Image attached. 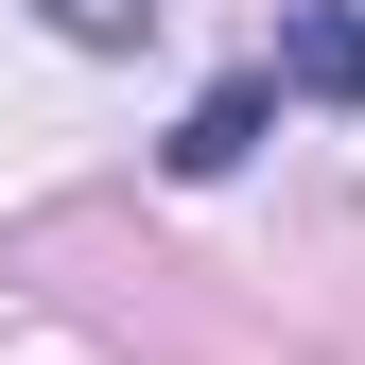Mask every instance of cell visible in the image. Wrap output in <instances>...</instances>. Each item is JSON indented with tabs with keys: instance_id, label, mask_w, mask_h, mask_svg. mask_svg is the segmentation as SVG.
Returning <instances> with one entry per match:
<instances>
[{
	"instance_id": "obj_1",
	"label": "cell",
	"mask_w": 365,
	"mask_h": 365,
	"mask_svg": "<svg viewBox=\"0 0 365 365\" xmlns=\"http://www.w3.org/2000/svg\"><path fill=\"white\" fill-rule=\"evenodd\" d=\"M261 122H279V70H226V87H209L192 122H174L157 157H174V174H192V192H209V174H244V157H261Z\"/></svg>"
},
{
	"instance_id": "obj_2",
	"label": "cell",
	"mask_w": 365,
	"mask_h": 365,
	"mask_svg": "<svg viewBox=\"0 0 365 365\" xmlns=\"http://www.w3.org/2000/svg\"><path fill=\"white\" fill-rule=\"evenodd\" d=\"M279 87L365 105V0H296V18H279Z\"/></svg>"
},
{
	"instance_id": "obj_3",
	"label": "cell",
	"mask_w": 365,
	"mask_h": 365,
	"mask_svg": "<svg viewBox=\"0 0 365 365\" xmlns=\"http://www.w3.org/2000/svg\"><path fill=\"white\" fill-rule=\"evenodd\" d=\"M140 18H157V0H53V35H70V53H140Z\"/></svg>"
}]
</instances>
